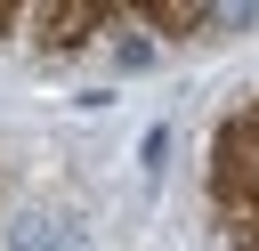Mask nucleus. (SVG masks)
<instances>
[{
  "label": "nucleus",
  "mask_w": 259,
  "mask_h": 251,
  "mask_svg": "<svg viewBox=\"0 0 259 251\" xmlns=\"http://www.w3.org/2000/svg\"><path fill=\"white\" fill-rule=\"evenodd\" d=\"M138 162H146V170H162V162H170V130H162V121L138 138Z\"/></svg>",
  "instance_id": "f03ea898"
},
{
  "label": "nucleus",
  "mask_w": 259,
  "mask_h": 251,
  "mask_svg": "<svg viewBox=\"0 0 259 251\" xmlns=\"http://www.w3.org/2000/svg\"><path fill=\"white\" fill-rule=\"evenodd\" d=\"M97 49H105V65H113V73H154V65H162V40H146L130 16H113Z\"/></svg>",
  "instance_id": "f257e3e1"
}]
</instances>
